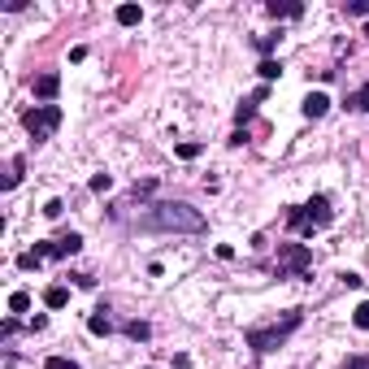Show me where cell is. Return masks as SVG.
I'll return each instance as SVG.
<instances>
[{"instance_id": "obj_1", "label": "cell", "mask_w": 369, "mask_h": 369, "mask_svg": "<svg viewBox=\"0 0 369 369\" xmlns=\"http://www.w3.org/2000/svg\"><path fill=\"white\" fill-rule=\"evenodd\" d=\"M135 231H143V235H204V213L191 208L187 200H161V204H148L135 218Z\"/></svg>"}, {"instance_id": "obj_2", "label": "cell", "mask_w": 369, "mask_h": 369, "mask_svg": "<svg viewBox=\"0 0 369 369\" xmlns=\"http://www.w3.org/2000/svg\"><path fill=\"white\" fill-rule=\"evenodd\" d=\"M300 326H304V308H287L283 318H274V322H266V326H248L243 339H248V348H252L256 356H270V352H278Z\"/></svg>"}, {"instance_id": "obj_3", "label": "cell", "mask_w": 369, "mask_h": 369, "mask_svg": "<svg viewBox=\"0 0 369 369\" xmlns=\"http://www.w3.org/2000/svg\"><path fill=\"white\" fill-rule=\"evenodd\" d=\"M335 222V208H330V200L326 196H313V200H304V204H291L287 208V231L291 235H300V239H313L318 231H326Z\"/></svg>"}, {"instance_id": "obj_4", "label": "cell", "mask_w": 369, "mask_h": 369, "mask_svg": "<svg viewBox=\"0 0 369 369\" xmlns=\"http://www.w3.org/2000/svg\"><path fill=\"white\" fill-rule=\"evenodd\" d=\"M274 274L278 278H308L313 274V248H304V243H278Z\"/></svg>"}, {"instance_id": "obj_5", "label": "cell", "mask_w": 369, "mask_h": 369, "mask_svg": "<svg viewBox=\"0 0 369 369\" xmlns=\"http://www.w3.org/2000/svg\"><path fill=\"white\" fill-rule=\"evenodd\" d=\"M61 122H66L61 104H35V109H26V113H22V126H26V135H31L35 143L52 139V131H57Z\"/></svg>"}, {"instance_id": "obj_6", "label": "cell", "mask_w": 369, "mask_h": 369, "mask_svg": "<svg viewBox=\"0 0 369 369\" xmlns=\"http://www.w3.org/2000/svg\"><path fill=\"white\" fill-rule=\"evenodd\" d=\"M39 261H66V256H74V252H83V235L79 231H66V235H57V239H44V243H35L31 248Z\"/></svg>"}, {"instance_id": "obj_7", "label": "cell", "mask_w": 369, "mask_h": 369, "mask_svg": "<svg viewBox=\"0 0 369 369\" xmlns=\"http://www.w3.org/2000/svg\"><path fill=\"white\" fill-rule=\"evenodd\" d=\"M326 109H330V96H326V91H313V96H304V104H300V113H304L308 122L326 118Z\"/></svg>"}, {"instance_id": "obj_8", "label": "cell", "mask_w": 369, "mask_h": 369, "mask_svg": "<svg viewBox=\"0 0 369 369\" xmlns=\"http://www.w3.org/2000/svg\"><path fill=\"white\" fill-rule=\"evenodd\" d=\"M266 96H270V87H256V91H252V96H248V100L239 104V109H235V122H239V131H243V126L252 122V113H256V104L266 100Z\"/></svg>"}, {"instance_id": "obj_9", "label": "cell", "mask_w": 369, "mask_h": 369, "mask_svg": "<svg viewBox=\"0 0 369 369\" xmlns=\"http://www.w3.org/2000/svg\"><path fill=\"white\" fill-rule=\"evenodd\" d=\"M87 330H91V335H100V339H109V335H113V318H109V304H100V308L91 313V318H87Z\"/></svg>"}, {"instance_id": "obj_10", "label": "cell", "mask_w": 369, "mask_h": 369, "mask_svg": "<svg viewBox=\"0 0 369 369\" xmlns=\"http://www.w3.org/2000/svg\"><path fill=\"white\" fill-rule=\"evenodd\" d=\"M57 91H61V74H52V70H48V74H39V79H35V96H39L44 104L57 100Z\"/></svg>"}, {"instance_id": "obj_11", "label": "cell", "mask_w": 369, "mask_h": 369, "mask_svg": "<svg viewBox=\"0 0 369 369\" xmlns=\"http://www.w3.org/2000/svg\"><path fill=\"white\" fill-rule=\"evenodd\" d=\"M348 109L352 113H369V83H360L356 91H348Z\"/></svg>"}, {"instance_id": "obj_12", "label": "cell", "mask_w": 369, "mask_h": 369, "mask_svg": "<svg viewBox=\"0 0 369 369\" xmlns=\"http://www.w3.org/2000/svg\"><path fill=\"white\" fill-rule=\"evenodd\" d=\"M44 304H48V308H66V304H70V291H66L61 283H52V287L44 291Z\"/></svg>"}, {"instance_id": "obj_13", "label": "cell", "mask_w": 369, "mask_h": 369, "mask_svg": "<svg viewBox=\"0 0 369 369\" xmlns=\"http://www.w3.org/2000/svg\"><path fill=\"white\" fill-rule=\"evenodd\" d=\"M113 18H118V26H139V22H143V9H139V5H118Z\"/></svg>"}, {"instance_id": "obj_14", "label": "cell", "mask_w": 369, "mask_h": 369, "mask_svg": "<svg viewBox=\"0 0 369 369\" xmlns=\"http://www.w3.org/2000/svg\"><path fill=\"white\" fill-rule=\"evenodd\" d=\"M18 178H22V156H14V161H9L5 178H0V191H14V187H18Z\"/></svg>"}, {"instance_id": "obj_15", "label": "cell", "mask_w": 369, "mask_h": 369, "mask_svg": "<svg viewBox=\"0 0 369 369\" xmlns=\"http://www.w3.org/2000/svg\"><path fill=\"white\" fill-rule=\"evenodd\" d=\"M266 14H270V18H300V14H304V5H278V0H270Z\"/></svg>"}, {"instance_id": "obj_16", "label": "cell", "mask_w": 369, "mask_h": 369, "mask_svg": "<svg viewBox=\"0 0 369 369\" xmlns=\"http://www.w3.org/2000/svg\"><path fill=\"white\" fill-rule=\"evenodd\" d=\"M122 330H126V339H135V343H143V339H152V326H148V322H126Z\"/></svg>"}, {"instance_id": "obj_17", "label": "cell", "mask_w": 369, "mask_h": 369, "mask_svg": "<svg viewBox=\"0 0 369 369\" xmlns=\"http://www.w3.org/2000/svg\"><path fill=\"white\" fill-rule=\"evenodd\" d=\"M261 79H266V83H274V79H283V61H274V57H266V61H261Z\"/></svg>"}, {"instance_id": "obj_18", "label": "cell", "mask_w": 369, "mask_h": 369, "mask_svg": "<svg viewBox=\"0 0 369 369\" xmlns=\"http://www.w3.org/2000/svg\"><path fill=\"white\" fill-rule=\"evenodd\" d=\"M352 326H356V330H369V300H360V304H356V313H352Z\"/></svg>"}, {"instance_id": "obj_19", "label": "cell", "mask_w": 369, "mask_h": 369, "mask_svg": "<svg viewBox=\"0 0 369 369\" xmlns=\"http://www.w3.org/2000/svg\"><path fill=\"white\" fill-rule=\"evenodd\" d=\"M31 308V291H14L9 295V313H26Z\"/></svg>"}, {"instance_id": "obj_20", "label": "cell", "mask_w": 369, "mask_h": 369, "mask_svg": "<svg viewBox=\"0 0 369 369\" xmlns=\"http://www.w3.org/2000/svg\"><path fill=\"white\" fill-rule=\"evenodd\" d=\"M343 14H348V18H369V0H348Z\"/></svg>"}, {"instance_id": "obj_21", "label": "cell", "mask_w": 369, "mask_h": 369, "mask_svg": "<svg viewBox=\"0 0 369 369\" xmlns=\"http://www.w3.org/2000/svg\"><path fill=\"white\" fill-rule=\"evenodd\" d=\"M87 187H91L96 196H104V191L113 187V174H91V183H87Z\"/></svg>"}, {"instance_id": "obj_22", "label": "cell", "mask_w": 369, "mask_h": 369, "mask_svg": "<svg viewBox=\"0 0 369 369\" xmlns=\"http://www.w3.org/2000/svg\"><path fill=\"white\" fill-rule=\"evenodd\" d=\"M44 369H83L79 360H70V356H48L44 360Z\"/></svg>"}, {"instance_id": "obj_23", "label": "cell", "mask_w": 369, "mask_h": 369, "mask_svg": "<svg viewBox=\"0 0 369 369\" xmlns=\"http://www.w3.org/2000/svg\"><path fill=\"white\" fill-rule=\"evenodd\" d=\"M61 213H66V200H48V204H44V218H48V222H57Z\"/></svg>"}, {"instance_id": "obj_24", "label": "cell", "mask_w": 369, "mask_h": 369, "mask_svg": "<svg viewBox=\"0 0 369 369\" xmlns=\"http://www.w3.org/2000/svg\"><path fill=\"white\" fill-rule=\"evenodd\" d=\"M278 39H283V35H256V48H261V52H266V57H270V52L278 48Z\"/></svg>"}, {"instance_id": "obj_25", "label": "cell", "mask_w": 369, "mask_h": 369, "mask_svg": "<svg viewBox=\"0 0 369 369\" xmlns=\"http://www.w3.org/2000/svg\"><path fill=\"white\" fill-rule=\"evenodd\" d=\"M204 148L200 143H178V156H183V161H196V156H200Z\"/></svg>"}, {"instance_id": "obj_26", "label": "cell", "mask_w": 369, "mask_h": 369, "mask_svg": "<svg viewBox=\"0 0 369 369\" xmlns=\"http://www.w3.org/2000/svg\"><path fill=\"white\" fill-rule=\"evenodd\" d=\"M35 266H39L35 252H22V256H18V270H35Z\"/></svg>"}, {"instance_id": "obj_27", "label": "cell", "mask_w": 369, "mask_h": 369, "mask_svg": "<svg viewBox=\"0 0 369 369\" xmlns=\"http://www.w3.org/2000/svg\"><path fill=\"white\" fill-rule=\"evenodd\" d=\"M343 369H369V356H348Z\"/></svg>"}, {"instance_id": "obj_28", "label": "cell", "mask_w": 369, "mask_h": 369, "mask_svg": "<svg viewBox=\"0 0 369 369\" xmlns=\"http://www.w3.org/2000/svg\"><path fill=\"white\" fill-rule=\"evenodd\" d=\"M44 326H48V318H44V313H35V318L26 322V330H44Z\"/></svg>"}, {"instance_id": "obj_29", "label": "cell", "mask_w": 369, "mask_h": 369, "mask_svg": "<svg viewBox=\"0 0 369 369\" xmlns=\"http://www.w3.org/2000/svg\"><path fill=\"white\" fill-rule=\"evenodd\" d=\"M0 335H5V339H14V335H18V318H9L5 326H0Z\"/></svg>"}, {"instance_id": "obj_30", "label": "cell", "mask_w": 369, "mask_h": 369, "mask_svg": "<svg viewBox=\"0 0 369 369\" xmlns=\"http://www.w3.org/2000/svg\"><path fill=\"white\" fill-rule=\"evenodd\" d=\"M365 35H369V26H365Z\"/></svg>"}]
</instances>
